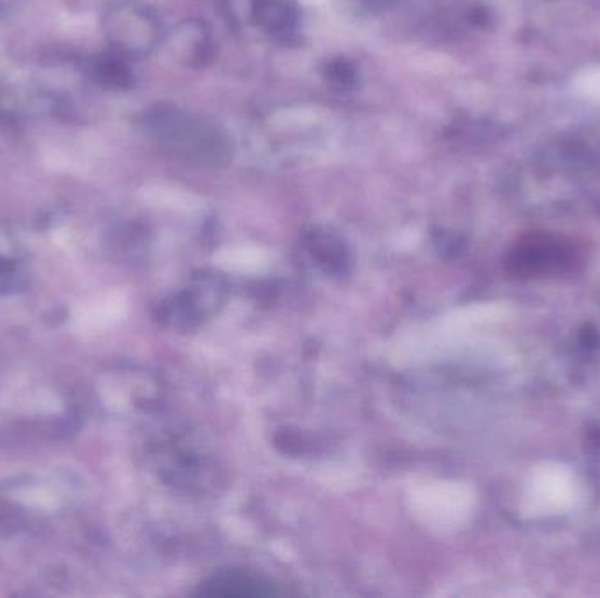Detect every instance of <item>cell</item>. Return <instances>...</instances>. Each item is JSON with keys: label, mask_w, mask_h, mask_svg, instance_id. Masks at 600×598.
<instances>
[{"label": "cell", "mask_w": 600, "mask_h": 598, "mask_svg": "<svg viewBox=\"0 0 600 598\" xmlns=\"http://www.w3.org/2000/svg\"><path fill=\"white\" fill-rule=\"evenodd\" d=\"M151 127L160 143L190 164L222 165L230 160L229 141L220 130L176 107H158Z\"/></svg>", "instance_id": "1"}, {"label": "cell", "mask_w": 600, "mask_h": 598, "mask_svg": "<svg viewBox=\"0 0 600 598\" xmlns=\"http://www.w3.org/2000/svg\"><path fill=\"white\" fill-rule=\"evenodd\" d=\"M176 34L179 39L174 43V50L179 51L185 64L204 65L213 55L208 30H204L200 23H183Z\"/></svg>", "instance_id": "2"}, {"label": "cell", "mask_w": 600, "mask_h": 598, "mask_svg": "<svg viewBox=\"0 0 600 598\" xmlns=\"http://www.w3.org/2000/svg\"><path fill=\"white\" fill-rule=\"evenodd\" d=\"M202 595L209 597H264L272 595L269 584L260 583L257 579L250 576H239V574H230V576H218L206 584L202 590Z\"/></svg>", "instance_id": "3"}, {"label": "cell", "mask_w": 600, "mask_h": 598, "mask_svg": "<svg viewBox=\"0 0 600 598\" xmlns=\"http://www.w3.org/2000/svg\"><path fill=\"white\" fill-rule=\"evenodd\" d=\"M258 22L271 32H286L297 22L295 9L285 0H265L255 6Z\"/></svg>", "instance_id": "4"}, {"label": "cell", "mask_w": 600, "mask_h": 598, "mask_svg": "<svg viewBox=\"0 0 600 598\" xmlns=\"http://www.w3.org/2000/svg\"><path fill=\"white\" fill-rule=\"evenodd\" d=\"M327 78L337 88H351V86L355 85V81H357V71L348 62L339 60V62H334L327 69Z\"/></svg>", "instance_id": "5"}]
</instances>
